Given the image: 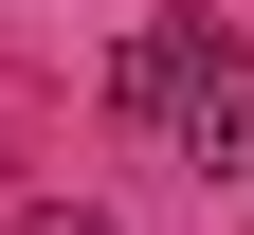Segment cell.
Segmentation results:
<instances>
[{
	"label": "cell",
	"instance_id": "cell-1",
	"mask_svg": "<svg viewBox=\"0 0 254 235\" xmlns=\"http://www.w3.org/2000/svg\"><path fill=\"white\" fill-rule=\"evenodd\" d=\"M218 73H254V18H200V0H182V18H145V37L109 54V109L127 127H182Z\"/></svg>",
	"mask_w": 254,
	"mask_h": 235
},
{
	"label": "cell",
	"instance_id": "cell-2",
	"mask_svg": "<svg viewBox=\"0 0 254 235\" xmlns=\"http://www.w3.org/2000/svg\"><path fill=\"white\" fill-rule=\"evenodd\" d=\"M164 145H182V163H200V181H254V73H218V91H200V109H182V127H164Z\"/></svg>",
	"mask_w": 254,
	"mask_h": 235
},
{
	"label": "cell",
	"instance_id": "cell-3",
	"mask_svg": "<svg viewBox=\"0 0 254 235\" xmlns=\"http://www.w3.org/2000/svg\"><path fill=\"white\" fill-rule=\"evenodd\" d=\"M0 235H127V217H109V199H18Z\"/></svg>",
	"mask_w": 254,
	"mask_h": 235
}]
</instances>
